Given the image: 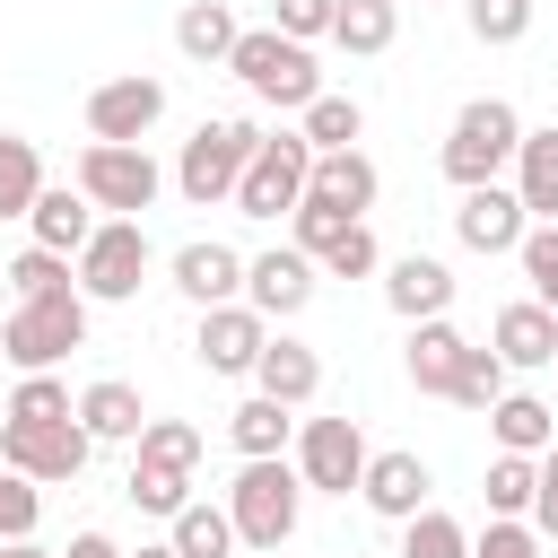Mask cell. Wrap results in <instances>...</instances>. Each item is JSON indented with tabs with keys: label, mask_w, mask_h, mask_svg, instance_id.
I'll list each match as a JSON object with an SVG mask.
<instances>
[{
	"label": "cell",
	"mask_w": 558,
	"mask_h": 558,
	"mask_svg": "<svg viewBox=\"0 0 558 558\" xmlns=\"http://www.w3.org/2000/svg\"><path fill=\"white\" fill-rule=\"evenodd\" d=\"M514 148H523V113H514L506 96H471V105L453 113L436 166H445L453 192H480V183H497V174L514 166Z\"/></svg>",
	"instance_id": "obj_1"
},
{
	"label": "cell",
	"mask_w": 558,
	"mask_h": 558,
	"mask_svg": "<svg viewBox=\"0 0 558 558\" xmlns=\"http://www.w3.org/2000/svg\"><path fill=\"white\" fill-rule=\"evenodd\" d=\"M253 148H262V122H244V113H218V122H201V131L183 140V157H174V192H183L192 209H218V201H235V183H244Z\"/></svg>",
	"instance_id": "obj_2"
},
{
	"label": "cell",
	"mask_w": 558,
	"mask_h": 558,
	"mask_svg": "<svg viewBox=\"0 0 558 558\" xmlns=\"http://www.w3.org/2000/svg\"><path fill=\"white\" fill-rule=\"evenodd\" d=\"M70 349H87V296H78V288H52V296L9 305V323H0V357H9L17 375H52Z\"/></svg>",
	"instance_id": "obj_3"
},
{
	"label": "cell",
	"mask_w": 558,
	"mask_h": 558,
	"mask_svg": "<svg viewBox=\"0 0 558 558\" xmlns=\"http://www.w3.org/2000/svg\"><path fill=\"white\" fill-rule=\"evenodd\" d=\"M227 70H235L262 105H279V113H305V105L323 96L314 52H305V44H288L279 26H244V35H235V52H227Z\"/></svg>",
	"instance_id": "obj_4"
},
{
	"label": "cell",
	"mask_w": 558,
	"mask_h": 558,
	"mask_svg": "<svg viewBox=\"0 0 558 558\" xmlns=\"http://www.w3.org/2000/svg\"><path fill=\"white\" fill-rule=\"evenodd\" d=\"M296 514H305V480H296V462L279 453V462H244L235 471V488H227V523H235V541L244 549H279L288 532H296Z\"/></svg>",
	"instance_id": "obj_5"
},
{
	"label": "cell",
	"mask_w": 558,
	"mask_h": 558,
	"mask_svg": "<svg viewBox=\"0 0 558 558\" xmlns=\"http://www.w3.org/2000/svg\"><path fill=\"white\" fill-rule=\"evenodd\" d=\"M70 279H78L87 305L140 296V279H148V227H140V218H96V235H87L78 262H70Z\"/></svg>",
	"instance_id": "obj_6"
},
{
	"label": "cell",
	"mask_w": 558,
	"mask_h": 558,
	"mask_svg": "<svg viewBox=\"0 0 558 558\" xmlns=\"http://www.w3.org/2000/svg\"><path fill=\"white\" fill-rule=\"evenodd\" d=\"M70 183L87 192V209H113V218H140V209L166 192V174H157L148 148H105V140L78 148V174H70Z\"/></svg>",
	"instance_id": "obj_7"
},
{
	"label": "cell",
	"mask_w": 558,
	"mask_h": 558,
	"mask_svg": "<svg viewBox=\"0 0 558 558\" xmlns=\"http://www.w3.org/2000/svg\"><path fill=\"white\" fill-rule=\"evenodd\" d=\"M305 166H314L305 131H262V148H253V166H244V183H235V209H244V218H288V209L305 201Z\"/></svg>",
	"instance_id": "obj_8"
},
{
	"label": "cell",
	"mask_w": 558,
	"mask_h": 558,
	"mask_svg": "<svg viewBox=\"0 0 558 558\" xmlns=\"http://www.w3.org/2000/svg\"><path fill=\"white\" fill-rule=\"evenodd\" d=\"M157 113H166V78H148V70L87 87V140H105V148H140L157 131Z\"/></svg>",
	"instance_id": "obj_9"
},
{
	"label": "cell",
	"mask_w": 558,
	"mask_h": 558,
	"mask_svg": "<svg viewBox=\"0 0 558 558\" xmlns=\"http://www.w3.org/2000/svg\"><path fill=\"white\" fill-rule=\"evenodd\" d=\"M0 471H17V480H78L87 471V427L78 418H52V427H9L0 418Z\"/></svg>",
	"instance_id": "obj_10"
},
{
	"label": "cell",
	"mask_w": 558,
	"mask_h": 558,
	"mask_svg": "<svg viewBox=\"0 0 558 558\" xmlns=\"http://www.w3.org/2000/svg\"><path fill=\"white\" fill-rule=\"evenodd\" d=\"M296 480L323 488V497H349V488L366 480V436H357V418H305V427H296Z\"/></svg>",
	"instance_id": "obj_11"
},
{
	"label": "cell",
	"mask_w": 558,
	"mask_h": 558,
	"mask_svg": "<svg viewBox=\"0 0 558 558\" xmlns=\"http://www.w3.org/2000/svg\"><path fill=\"white\" fill-rule=\"evenodd\" d=\"M375 192H384V174H375V157H366V148H323V157L305 166V201H314V209H331V218H366V209H375Z\"/></svg>",
	"instance_id": "obj_12"
},
{
	"label": "cell",
	"mask_w": 558,
	"mask_h": 558,
	"mask_svg": "<svg viewBox=\"0 0 558 558\" xmlns=\"http://www.w3.org/2000/svg\"><path fill=\"white\" fill-rule=\"evenodd\" d=\"M244 305H253L262 323H288V314H305V305H314V262H305L296 244H279V253H253V262H244Z\"/></svg>",
	"instance_id": "obj_13"
},
{
	"label": "cell",
	"mask_w": 558,
	"mask_h": 558,
	"mask_svg": "<svg viewBox=\"0 0 558 558\" xmlns=\"http://www.w3.org/2000/svg\"><path fill=\"white\" fill-rule=\"evenodd\" d=\"M262 340H270V323H262V314L235 296V305H209V314H201V331H192V357H201L209 375H253Z\"/></svg>",
	"instance_id": "obj_14"
},
{
	"label": "cell",
	"mask_w": 558,
	"mask_h": 558,
	"mask_svg": "<svg viewBox=\"0 0 558 558\" xmlns=\"http://www.w3.org/2000/svg\"><path fill=\"white\" fill-rule=\"evenodd\" d=\"M427 488H436V471H427L418 453H366V480H357L366 514L410 523V514H427Z\"/></svg>",
	"instance_id": "obj_15"
},
{
	"label": "cell",
	"mask_w": 558,
	"mask_h": 558,
	"mask_svg": "<svg viewBox=\"0 0 558 558\" xmlns=\"http://www.w3.org/2000/svg\"><path fill=\"white\" fill-rule=\"evenodd\" d=\"M523 201H514V183H480V192H462V209H453V235L471 244V253H514L523 244Z\"/></svg>",
	"instance_id": "obj_16"
},
{
	"label": "cell",
	"mask_w": 558,
	"mask_h": 558,
	"mask_svg": "<svg viewBox=\"0 0 558 558\" xmlns=\"http://www.w3.org/2000/svg\"><path fill=\"white\" fill-rule=\"evenodd\" d=\"M253 392H262V401H279V410H305V401L323 392V357H314L305 340L270 331V340H262V357H253Z\"/></svg>",
	"instance_id": "obj_17"
},
{
	"label": "cell",
	"mask_w": 558,
	"mask_h": 558,
	"mask_svg": "<svg viewBox=\"0 0 558 558\" xmlns=\"http://www.w3.org/2000/svg\"><path fill=\"white\" fill-rule=\"evenodd\" d=\"M166 270H174V288H183V296H192L201 314H209V305H235V296H244V253H235V244H218V235H209V244H183V253H174Z\"/></svg>",
	"instance_id": "obj_18"
},
{
	"label": "cell",
	"mask_w": 558,
	"mask_h": 558,
	"mask_svg": "<svg viewBox=\"0 0 558 558\" xmlns=\"http://www.w3.org/2000/svg\"><path fill=\"white\" fill-rule=\"evenodd\" d=\"M384 305H392L401 323H436V314L453 305V270H445L436 253H401V262L384 270Z\"/></svg>",
	"instance_id": "obj_19"
},
{
	"label": "cell",
	"mask_w": 558,
	"mask_h": 558,
	"mask_svg": "<svg viewBox=\"0 0 558 558\" xmlns=\"http://www.w3.org/2000/svg\"><path fill=\"white\" fill-rule=\"evenodd\" d=\"M26 227H35V244H44V253L78 262V244L96 235V209H87V192H78V183H44V192H35V209H26Z\"/></svg>",
	"instance_id": "obj_20"
},
{
	"label": "cell",
	"mask_w": 558,
	"mask_h": 558,
	"mask_svg": "<svg viewBox=\"0 0 558 558\" xmlns=\"http://www.w3.org/2000/svg\"><path fill=\"white\" fill-rule=\"evenodd\" d=\"M70 418L87 427V445H140V427H148V410H140V392H131L122 375H96Z\"/></svg>",
	"instance_id": "obj_21"
},
{
	"label": "cell",
	"mask_w": 558,
	"mask_h": 558,
	"mask_svg": "<svg viewBox=\"0 0 558 558\" xmlns=\"http://www.w3.org/2000/svg\"><path fill=\"white\" fill-rule=\"evenodd\" d=\"M488 340H497L506 375H514V366H549V357H558V314H549V305H532V296H514V305L497 314V331H488Z\"/></svg>",
	"instance_id": "obj_22"
},
{
	"label": "cell",
	"mask_w": 558,
	"mask_h": 558,
	"mask_svg": "<svg viewBox=\"0 0 558 558\" xmlns=\"http://www.w3.org/2000/svg\"><path fill=\"white\" fill-rule=\"evenodd\" d=\"M514 201H523V218L558 227V131H523V148H514Z\"/></svg>",
	"instance_id": "obj_23"
},
{
	"label": "cell",
	"mask_w": 558,
	"mask_h": 558,
	"mask_svg": "<svg viewBox=\"0 0 558 558\" xmlns=\"http://www.w3.org/2000/svg\"><path fill=\"white\" fill-rule=\"evenodd\" d=\"M488 436H497V453H532V462L558 445V427H549V401H541V392H506V401L488 410Z\"/></svg>",
	"instance_id": "obj_24"
},
{
	"label": "cell",
	"mask_w": 558,
	"mask_h": 558,
	"mask_svg": "<svg viewBox=\"0 0 558 558\" xmlns=\"http://www.w3.org/2000/svg\"><path fill=\"white\" fill-rule=\"evenodd\" d=\"M235 35H244V26H235L227 0H183V17H174V52H183V61H227Z\"/></svg>",
	"instance_id": "obj_25"
},
{
	"label": "cell",
	"mask_w": 558,
	"mask_h": 558,
	"mask_svg": "<svg viewBox=\"0 0 558 558\" xmlns=\"http://www.w3.org/2000/svg\"><path fill=\"white\" fill-rule=\"evenodd\" d=\"M227 436H235V453H244V462H279V453L296 445V410H279V401H262V392H253V401L227 418Z\"/></svg>",
	"instance_id": "obj_26"
},
{
	"label": "cell",
	"mask_w": 558,
	"mask_h": 558,
	"mask_svg": "<svg viewBox=\"0 0 558 558\" xmlns=\"http://www.w3.org/2000/svg\"><path fill=\"white\" fill-rule=\"evenodd\" d=\"M392 35H401V0H340L331 9V44L340 52H392Z\"/></svg>",
	"instance_id": "obj_27"
},
{
	"label": "cell",
	"mask_w": 558,
	"mask_h": 558,
	"mask_svg": "<svg viewBox=\"0 0 558 558\" xmlns=\"http://www.w3.org/2000/svg\"><path fill=\"white\" fill-rule=\"evenodd\" d=\"M462 349H471V340H462L445 314H436V323H410V384H418V392H445L453 366H462Z\"/></svg>",
	"instance_id": "obj_28"
},
{
	"label": "cell",
	"mask_w": 558,
	"mask_h": 558,
	"mask_svg": "<svg viewBox=\"0 0 558 558\" xmlns=\"http://www.w3.org/2000/svg\"><path fill=\"white\" fill-rule=\"evenodd\" d=\"M166 549H174V558H235V523H227V506H209V497H192V506L174 514V532H166Z\"/></svg>",
	"instance_id": "obj_29"
},
{
	"label": "cell",
	"mask_w": 558,
	"mask_h": 558,
	"mask_svg": "<svg viewBox=\"0 0 558 558\" xmlns=\"http://www.w3.org/2000/svg\"><path fill=\"white\" fill-rule=\"evenodd\" d=\"M296 131H305V148L323 157V148H357V131H366V113H357V96H314L305 113H296Z\"/></svg>",
	"instance_id": "obj_30"
},
{
	"label": "cell",
	"mask_w": 558,
	"mask_h": 558,
	"mask_svg": "<svg viewBox=\"0 0 558 558\" xmlns=\"http://www.w3.org/2000/svg\"><path fill=\"white\" fill-rule=\"evenodd\" d=\"M480 488H488V514L523 523V514H532V497H541V462H532V453H497Z\"/></svg>",
	"instance_id": "obj_31"
},
{
	"label": "cell",
	"mask_w": 558,
	"mask_h": 558,
	"mask_svg": "<svg viewBox=\"0 0 558 558\" xmlns=\"http://www.w3.org/2000/svg\"><path fill=\"white\" fill-rule=\"evenodd\" d=\"M35 192H44V157H35V140L0 131V218H26Z\"/></svg>",
	"instance_id": "obj_32"
},
{
	"label": "cell",
	"mask_w": 558,
	"mask_h": 558,
	"mask_svg": "<svg viewBox=\"0 0 558 558\" xmlns=\"http://www.w3.org/2000/svg\"><path fill=\"white\" fill-rule=\"evenodd\" d=\"M78 410V392L61 384V375H17V392H9V427H52V418H70Z\"/></svg>",
	"instance_id": "obj_33"
},
{
	"label": "cell",
	"mask_w": 558,
	"mask_h": 558,
	"mask_svg": "<svg viewBox=\"0 0 558 558\" xmlns=\"http://www.w3.org/2000/svg\"><path fill=\"white\" fill-rule=\"evenodd\" d=\"M445 401H462V410H497V401H506V357H497V349H462Z\"/></svg>",
	"instance_id": "obj_34"
},
{
	"label": "cell",
	"mask_w": 558,
	"mask_h": 558,
	"mask_svg": "<svg viewBox=\"0 0 558 558\" xmlns=\"http://www.w3.org/2000/svg\"><path fill=\"white\" fill-rule=\"evenodd\" d=\"M314 270H331V279H366V270H384V244H375V227L366 218H349L323 253H314Z\"/></svg>",
	"instance_id": "obj_35"
},
{
	"label": "cell",
	"mask_w": 558,
	"mask_h": 558,
	"mask_svg": "<svg viewBox=\"0 0 558 558\" xmlns=\"http://www.w3.org/2000/svg\"><path fill=\"white\" fill-rule=\"evenodd\" d=\"M0 288H9V305H26V296H52V288H78V279H70V262H61V253L26 244V253L0 270Z\"/></svg>",
	"instance_id": "obj_36"
},
{
	"label": "cell",
	"mask_w": 558,
	"mask_h": 558,
	"mask_svg": "<svg viewBox=\"0 0 558 558\" xmlns=\"http://www.w3.org/2000/svg\"><path fill=\"white\" fill-rule=\"evenodd\" d=\"M140 462L192 471V462H201V427H192V418H148V427H140Z\"/></svg>",
	"instance_id": "obj_37"
},
{
	"label": "cell",
	"mask_w": 558,
	"mask_h": 558,
	"mask_svg": "<svg viewBox=\"0 0 558 558\" xmlns=\"http://www.w3.org/2000/svg\"><path fill=\"white\" fill-rule=\"evenodd\" d=\"M131 506L174 523V514L192 506V471H157V462H131Z\"/></svg>",
	"instance_id": "obj_38"
},
{
	"label": "cell",
	"mask_w": 558,
	"mask_h": 558,
	"mask_svg": "<svg viewBox=\"0 0 558 558\" xmlns=\"http://www.w3.org/2000/svg\"><path fill=\"white\" fill-rule=\"evenodd\" d=\"M401 558H471V532H462L453 514H436V506H427V514H410V523H401Z\"/></svg>",
	"instance_id": "obj_39"
},
{
	"label": "cell",
	"mask_w": 558,
	"mask_h": 558,
	"mask_svg": "<svg viewBox=\"0 0 558 558\" xmlns=\"http://www.w3.org/2000/svg\"><path fill=\"white\" fill-rule=\"evenodd\" d=\"M514 262H523V279H532V305L558 314V227H523Z\"/></svg>",
	"instance_id": "obj_40"
},
{
	"label": "cell",
	"mask_w": 558,
	"mask_h": 558,
	"mask_svg": "<svg viewBox=\"0 0 558 558\" xmlns=\"http://www.w3.org/2000/svg\"><path fill=\"white\" fill-rule=\"evenodd\" d=\"M462 17H471L480 44H523L532 35V0H462Z\"/></svg>",
	"instance_id": "obj_41"
},
{
	"label": "cell",
	"mask_w": 558,
	"mask_h": 558,
	"mask_svg": "<svg viewBox=\"0 0 558 558\" xmlns=\"http://www.w3.org/2000/svg\"><path fill=\"white\" fill-rule=\"evenodd\" d=\"M35 523H44V497H35V480L0 471V541H35Z\"/></svg>",
	"instance_id": "obj_42"
},
{
	"label": "cell",
	"mask_w": 558,
	"mask_h": 558,
	"mask_svg": "<svg viewBox=\"0 0 558 558\" xmlns=\"http://www.w3.org/2000/svg\"><path fill=\"white\" fill-rule=\"evenodd\" d=\"M331 9H340V0H270V26H279L288 44H314V35H331Z\"/></svg>",
	"instance_id": "obj_43"
},
{
	"label": "cell",
	"mask_w": 558,
	"mask_h": 558,
	"mask_svg": "<svg viewBox=\"0 0 558 558\" xmlns=\"http://www.w3.org/2000/svg\"><path fill=\"white\" fill-rule=\"evenodd\" d=\"M471 558H541V532H532V523H506V514H488V532L471 541Z\"/></svg>",
	"instance_id": "obj_44"
},
{
	"label": "cell",
	"mask_w": 558,
	"mask_h": 558,
	"mask_svg": "<svg viewBox=\"0 0 558 558\" xmlns=\"http://www.w3.org/2000/svg\"><path fill=\"white\" fill-rule=\"evenodd\" d=\"M532 532H541V541H558V488H541V497H532Z\"/></svg>",
	"instance_id": "obj_45"
},
{
	"label": "cell",
	"mask_w": 558,
	"mask_h": 558,
	"mask_svg": "<svg viewBox=\"0 0 558 558\" xmlns=\"http://www.w3.org/2000/svg\"><path fill=\"white\" fill-rule=\"evenodd\" d=\"M61 558H122V549H113V541H105V532H78V541H70V549H61Z\"/></svg>",
	"instance_id": "obj_46"
},
{
	"label": "cell",
	"mask_w": 558,
	"mask_h": 558,
	"mask_svg": "<svg viewBox=\"0 0 558 558\" xmlns=\"http://www.w3.org/2000/svg\"><path fill=\"white\" fill-rule=\"evenodd\" d=\"M0 558H52L44 541H0Z\"/></svg>",
	"instance_id": "obj_47"
},
{
	"label": "cell",
	"mask_w": 558,
	"mask_h": 558,
	"mask_svg": "<svg viewBox=\"0 0 558 558\" xmlns=\"http://www.w3.org/2000/svg\"><path fill=\"white\" fill-rule=\"evenodd\" d=\"M541 488H558V445H549V453H541Z\"/></svg>",
	"instance_id": "obj_48"
},
{
	"label": "cell",
	"mask_w": 558,
	"mask_h": 558,
	"mask_svg": "<svg viewBox=\"0 0 558 558\" xmlns=\"http://www.w3.org/2000/svg\"><path fill=\"white\" fill-rule=\"evenodd\" d=\"M140 558H174V549H166V541H148V549H140Z\"/></svg>",
	"instance_id": "obj_49"
}]
</instances>
